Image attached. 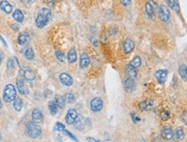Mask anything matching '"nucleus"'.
<instances>
[{
    "label": "nucleus",
    "mask_w": 187,
    "mask_h": 142,
    "mask_svg": "<svg viewBox=\"0 0 187 142\" xmlns=\"http://www.w3.org/2000/svg\"><path fill=\"white\" fill-rule=\"evenodd\" d=\"M85 125H86V120H85V118L82 115L78 116L77 119L74 122V127H75V128H77L78 130L82 131L85 127Z\"/></svg>",
    "instance_id": "8"
},
{
    "label": "nucleus",
    "mask_w": 187,
    "mask_h": 142,
    "mask_svg": "<svg viewBox=\"0 0 187 142\" xmlns=\"http://www.w3.org/2000/svg\"><path fill=\"white\" fill-rule=\"evenodd\" d=\"M13 107L15 110H16L17 112L21 111V109L23 108V101L20 98H16L14 100V103H13Z\"/></svg>",
    "instance_id": "27"
},
{
    "label": "nucleus",
    "mask_w": 187,
    "mask_h": 142,
    "mask_svg": "<svg viewBox=\"0 0 187 142\" xmlns=\"http://www.w3.org/2000/svg\"><path fill=\"white\" fill-rule=\"evenodd\" d=\"M0 40L2 41V42L4 43V45L5 47H7V44H6V42H5V41H4V39H3V38L1 37V36H0Z\"/></svg>",
    "instance_id": "41"
},
{
    "label": "nucleus",
    "mask_w": 187,
    "mask_h": 142,
    "mask_svg": "<svg viewBox=\"0 0 187 142\" xmlns=\"http://www.w3.org/2000/svg\"><path fill=\"white\" fill-rule=\"evenodd\" d=\"M153 101L151 100H145V101H142V102H140V104H139V107H140V109H141V110H144V111H147V110H149L150 109H152V107H153Z\"/></svg>",
    "instance_id": "17"
},
{
    "label": "nucleus",
    "mask_w": 187,
    "mask_h": 142,
    "mask_svg": "<svg viewBox=\"0 0 187 142\" xmlns=\"http://www.w3.org/2000/svg\"><path fill=\"white\" fill-rule=\"evenodd\" d=\"M90 64V58L89 56L86 54V53H82L81 56H80V65L82 69L83 68H85L89 66Z\"/></svg>",
    "instance_id": "21"
},
{
    "label": "nucleus",
    "mask_w": 187,
    "mask_h": 142,
    "mask_svg": "<svg viewBox=\"0 0 187 142\" xmlns=\"http://www.w3.org/2000/svg\"><path fill=\"white\" fill-rule=\"evenodd\" d=\"M175 135L177 136V138H179V140H183L184 137H185V133H184L183 127H177L176 130H175Z\"/></svg>",
    "instance_id": "32"
},
{
    "label": "nucleus",
    "mask_w": 187,
    "mask_h": 142,
    "mask_svg": "<svg viewBox=\"0 0 187 142\" xmlns=\"http://www.w3.org/2000/svg\"><path fill=\"white\" fill-rule=\"evenodd\" d=\"M15 67V62H14V59L12 58L8 59L7 60V68L9 70H13Z\"/></svg>",
    "instance_id": "35"
},
{
    "label": "nucleus",
    "mask_w": 187,
    "mask_h": 142,
    "mask_svg": "<svg viewBox=\"0 0 187 142\" xmlns=\"http://www.w3.org/2000/svg\"><path fill=\"white\" fill-rule=\"evenodd\" d=\"M54 103L56 104V106L59 107L60 109H64L65 108V101L63 99V97L60 95H56L55 98H54Z\"/></svg>",
    "instance_id": "24"
},
{
    "label": "nucleus",
    "mask_w": 187,
    "mask_h": 142,
    "mask_svg": "<svg viewBox=\"0 0 187 142\" xmlns=\"http://www.w3.org/2000/svg\"><path fill=\"white\" fill-rule=\"evenodd\" d=\"M141 65V59L140 58L139 56L135 57V58L131 60V62H130V66H132V67H135V68L140 67Z\"/></svg>",
    "instance_id": "30"
},
{
    "label": "nucleus",
    "mask_w": 187,
    "mask_h": 142,
    "mask_svg": "<svg viewBox=\"0 0 187 142\" xmlns=\"http://www.w3.org/2000/svg\"><path fill=\"white\" fill-rule=\"evenodd\" d=\"M51 18L52 12L49 8L41 9L35 18V25L39 29H42L50 22Z\"/></svg>",
    "instance_id": "1"
},
{
    "label": "nucleus",
    "mask_w": 187,
    "mask_h": 142,
    "mask_svg": "<svg viewBox=\"0 0 187 142\" xmlns=\"http://www.w3.org/2000/svg\"><path fill=\"white\" fill-rule=\"evenodd\" d=\"M134 48H135V43L131 39L128 38L123 43V51H124V53H131L132 51L134 50Z\"/></svg>",
    "instance_id": "14"
},
{
    "label": "nucleus",
    "mask_w": 187,
    "mask_h": 142,
    "mask_svg": "<svg viewBox=\"0 0 187 142\" xmlns=\"http://www.w3.org/2000/svg\"><path fill=\"white\" fill-rule=\"evenodd\" d=\"M0 8L2 10H4L5 13H7V14H10V13H11V11H12V5L7 2V1H1L0 2Z\"/></svg>",
    "instance_id": "18"
},
{
    "label": "nucleus",
    "mask_w": 187,
    "mask_h": 142,
    "mask_svg": "<svg viewBox=\"0 0 187 142\" xmlns=\"http://www.w3.org/2000/svg\"><path fill=\"white\" fill-rule=\"evenodd\" d=\"M67 60L69 63H74L77 60V53H76V50L74 48H72L71 50L68 52L67 54Z\"/></svg>",
    "instance_id": "23"
},
{
    "label": "nucleus",
    "mask_w": 187,
    "mask_h": 142,
    "mask_svg": "<svg viewBox=\"0 0 187 142\" xmlns=\"http://www.w3.org/2000/svg\"><path fill=\"white\" fill-rule=\"evenodd\" d=\"M3 59H4V53L0 51V65H1V63L3 61Z\"/></svg>",
    "instance_id": "40"
},
{
    "label": "nucleus",
    "mask_w": 187,
    "mask_h": 142,
    "mask_svg": "<svg viewBox=\"0 0 187 142\" xmlns=\"http://www.w3.org/2000/svg\"><path fill=\"white\" fill-rule=\"evenodd\" d=\"M103 106H104V102L100 97H95L90 102V107L93 112H99L103 109Z\"/></svg>",
    "instance_id": "4"
},
{
    "label": "nucleus",
    "mask_w": 187,
    "mask_h": 142,
    "mask_svg": "<svg viewBox=\"0 0 187 142\" xmlns=\"http://www.w3.org/2000/svg\"><path fill=\"white\" fill-rule=\"evenodd\" d=\"M2 140V135H1V134H0V141Z\"/></svg>",
    "instance_id": "43"
},
{
    "label": "nucleus",
    "mask_w": 187,
    "mask_h": 142,
    "mask_svg": "<svg viewBox=\"0 0 187 142\" xmlns=\"http://www.w3.org/2000/svg\"><path fill=\"white\" fill-rule=\"evenodd\" d=\"M179 75L181 76V78L186 82L187 74H186V65H180L179 67Z\"/></svg>",
    "instance_id": "25"
},
{
    "label": "nucleus",
    "mask_w": 187,
    "mask_h": 142,
    "mask_svg": "<svg viewBox=\"0 0 187 142\" xmlns=\"http://www.w3.org/2000/svg\"><path fill=\"white\" fill-rule=\"evenodd\" d=\"M63 132H64V133H65V134H66V135H68V136H69V137H70V138H71L72 140H73V141H78V140L76 139V137H75V136H74L73 134H71L70 132H68V131H67L66 129H65V130H64Z\"/></svg>",
    "instance_id": "37"
},
{
    "label": "nucleus",
    "mask_w": 187,
    "mask_h": 142,
    "mask_svg": "<svg viewBox=\"0 0 187 142\" xmlns=\"http://www.w3.org/2000/svg\"><path fill=\"white\" fill-rule=\"evenodd\" d=\"M12 16H13V18L18 23H23L24 20V15L23 11L19 9H16V10L13 12Z\"/></svg>",
    "instance_id": "19"
},
{
    "label": "nucleus",
    "mask_w": 187,
    "mask_h": 142,
    "mask_svg": "<svg viewBox=\"0 0 187 142\" xmlns=\"http://www.w3.org/2000/svg\"><path fill=\"white\" fill-rule=\"evenodd\" d=\"M125 73L128 77V78H132V79H135L137 76V72H136V69L135 67H133L132 66H127L126 69H125Z\"/></svg>",
    "instance_id": "16"
},
{
    "label": "nucleus",
    "mask_w": 187,
    "mask_h": 142,
    "mask_svg": "<svg viewBox=\"0 0 187 142\" xmlns=\"http://www.w3.org/2000/svg\"><path fill=\"white\" fill-rule=\"evenodd\" d=\"M26 132H27L28 135L33 139H36V138L41 137V134H42L41 127L37 125L36 123L33 122H29L27 123Z\"/></svg>",
    "instance_id": "2"
},
{
    "label": "nucleus",
    "mask_w": 187,
    "mask_h": 142,
    "mask_svg": "<svg viewBox=\"0 0 187 142\" xmlns=\"http://www.w3.org/2000/svg\"><path fill=\"white\" fill-rule=\"evenodd\" d=\"M86 141L88 142H102L101 141H97V140H95V139H93V138H91V137L86 138Z\"/></svg>",
    "instance_id": "38"
},
{
    "label": "nucleus",
    "mask_w": 187,
    "mask_h": 142,
    "mask_svg": "<svg viewBox=\"0 0 187 142\" xmlns=\"http://www.w3.org/2000/svg\"><path fill=\"white\" fill-rule=\"evenodd\" d=\"M0 108H2V102H1V99H0Z\"/></svg>",
    "instance_id": "42"
},
{
    "label": "nucleus",
    "mask_w": 187,
    "mask_h": 142,
    "mask_svg": "<svg viewBox=\"0 0 187 142\" xmlns=\"http://www.w3.org/2000/svg\"><path fill=\"white\" fill-rule=\"evenodd\" d=\"M162 137L166 140H172L173 136V132L171 127H164L161 131Z\"/></svg>",
    "instance_id": "20"
},
{
    "label": "nucleus",
    "mask_w": 187,
    "mask_h": 142,
    "mask_svg": "<svg viewBox=\"0 0 187 142\" xmlns=\"http://www.w3.org/2000/svg\"><path fill=\"white\" fill-rule=\"evenodd\" d=\"M145 10L148 17H150L151 19H155V8L152 6V4L149 2H147L145 5Z\"/></svg>",
    "instance_id": "22"
},
{
    "label": "nucleus",
    "mask_w": 187,
    "mask_h": 142,
    "mask_svg": "<svg viewBox=\"0 0 187 142\" xmlns=\"http://www.w3.org/2000/svg\"><path fill=\"white\" fill-rule=\"evenodd\" d=\"M168 4L173 10H175L176 12H179L180 11V8H179V2L177 1H168Z\"/></svg>",
    "instance_id": "31"
},
{
    "label": "nucleus",
    "mask_w": 187,
    "mask_h": 142,
    "mask_svg": "<svg viewBox=\"0 0 187 142\" xmlns=\"http://www.w3.org/2000/svg\"><path fill=\"white\" fill-rule=\"evenodd\" d=\"M79 116V114H78V112L75 110L74 109H70L68 111H67V113H66V123L67 124H69V125H72L74 123V122H75V120L77 119V117Z\"/></svg>",
    "instance_id": "6"
},
{
    "label": "nucleus",
    "mask_w": 187,
    "mask_h": 142,
    "mask_svg": "<svg viewBox=\"0 0 187 142\" xmlns=\"http://www.w3.org/2000/svg\"><path fill=\"white\" fill-rule=\"evenodd\" d=\"M18 43L22 46H26L29 43V34L27 32H22L17 38Z\"/></svg>",
    "instance_id": "13"
},
{
    "label": "nucleus",
    "mask_w": 187,
    "mask_h": 142,
    "mask_svg": "<svg viewBox=\"0 0 187 142\" xmlns=\"http://www.w3.org/2000/svg\"><path fill=\"white\" fill-rule=\"evenodd\" d=\"M62 97L65 101V102H66L68 103H73V102L75 101V97H74L73 93H66Z\"/></svg>",
    "instance_id": "28"
},
{
    "label": "nucleus",
    "mask_w": 187,
    "mask_h": 142,
    "mask_svg": "<svg viewBox=\"0 0 187 142\" xmlns=\"http://www.w3.org/2000/svg\"><path fill=\"white\" fill-rule=\"evenodd\" d=\"M123 87L125 91L128 92H132L135 89V82L132 78H126L123 81Z\"/></svg>",
    "instance_id": "10"
},
{
    "label": "nucleus",
    "mask_w": 187,
    "mask_h": 142,
    "mask_svg": "<svg viewBox=\"0 0 187 142\" xmlns=\"http://www.w3.org/2000/svg\"><path fill=\"white\" fill-rule=\"evenodd\" d=\"M24 56L25 58L29 60H31L35 57V53H34V51L31 48H26L24 51Z\"/></svg>",
    "instance_id": "29"
},
{
    "label": "nucleus",
    "mask_w": 187,
    "mask_h": 142,
    "mask_svg": "<svg viewBox=\"0 0 187 142\" xmlns=\"http://www.w3.org/2000/svg\"><path fill=\"white\" fill-rule=\"evenodd\" d=\"M21 73L23 77L28 81H33L35 78V75L32 70L29 67H24L21 70Z\"/></svg>",
    "instance_id": "7"
},
{
    "label": "nucleus",
    "mask_w": 187,
    "mask_h": 142,
    "mask_svg": "<svg viewBox=\"0 0 187 142\" xmlns=\"http://www.w3.org/2000/svg\"><path fill=\"white\" fill-rule=\"evenodd\" d=\"M32 120L33 122L35 123H40L42 122L43 120V115L41 113V111L39 109L35 108V109H33L32 111Z\"/></svg>",
    "instance_id": "12"
},
{
    "label": "nucleus",
    "mask_w": 187,
    "mask_h": 142,
    "mask_svg": "<svg viewBox=\"0 0 187 142\" xmlns=\"http://www.w3.org/2000/svg\"><path fill=\"white\" fill-rule=\"evenodd\" d=\"M55 56H56V58H57L60 62H64V61H65L66 59L65 54H64L60 50L55 51Z\"/></svg>",
    "instance_id": "33"
},
{
    "label": "nucleus",
    "mask_w": 187,
    "mask_h": 142,
    "mask_svg": "<svg viewBox=\"0 0 187 142\" xmlns=\"http://www.w3.org/2000/svg\"><path fill=\"white\" fill-rule=\"evenodd\" d=\"M16 98V90L13 84H7L3 91V99L5 102H10Z\"/></svg>",
    "instance_id": "3"
},
{
    "label": "nucleus",
    "mask_w": 187,
    "mask_h": 142,
    "mask_svg": "<svg viewBox=\"0 0 187 142\" xmlns=\"http://www.w3.org/2000/svg\"><path fill=\"white\" fill-rule=\"evenodd\" d=\"M167 74H168V72L166 69H161V70H158L155 72V76L156 79L160 83H165L166 80V78H167Z\"/></svg>",
    "instance_id": "9"
},
{
    "label": "nucleus",
    "mask_w": 187,
    "mask_h": 142,
    "mask_svg": "<svg viewBox=\"0 0 187 142\" xmlns=\"http://www.w3.org/2000/svg\"><path fill=\"white\" fill-rule=\"evenodd\" d=\"M130 1H121V4H122L124 6H127V5H129V4H130Z\"/></svg>",
    "instance_id": "39"
},
{
    "label": "nucleus",
    "mask_w": 187,
    "mask_h": 142,
    "mask_svg": "<svg viewBox=\"0 0 187 142\" xmlns=\"http://www.w3.org/2000/svg\"><path fill=\"white\" fill-rule=\"evenodd\" d=\"M160 117L163 121H166L170 118V114L167 110H163L162 112L160 113Z\"/></svg>",
    "instance_id": "34"
},
{
    "label": "nucleus",
    "mask_w": 187,
    "mask_h": 142,
    "mask_svg": "<svg viewBox=\"0 0 187 142\" xmlns=\"http://www.w3.org/2000/svg\"><path fill=\"white\" fill-rule=\"evenodd\" d=\"M60 80L66 86H71L73 84V78L70 74L66 73V72H63L60 75Z\"/></svg>",
    "instance_id": "11"
},
{
    "label": "nucleus",
    "mask_w": 187,
    "mask_h": 142,
    "mask_svg": "<svg viewBox=\"0 0 187 142\" xmlns=\"http://www.w3.org/2000/svg\"><path fill=\"white\" fill-rule=\"evenodd\" d=\"M16 87H17L18 91L20 92L22 95H27L29 93V90L27 89L24 82L22 79H20V78L16 79Z\"/></svg>",
    "instance_id": "15"
},
{
    "label": "nucleus",
    "mask_w": 187,
    "mask_h": 142,
    "mask_svg": "<svg viewBox=\"0 0 187 142\" xmlns=\"http://www.w3.org/2000/svg\"><path fill=\"white\" fill-rule=\"evenodd\" d=\"M159 16L163 22H168L170 18V11L165 4H161L159 8Z\"/></svg>",
    "instance_id": "5"
},
{
    "label": "nucleus",
    "mask_w": 187,
    "mask_h": 142,
    "mask_svg": "<svg viewBox=\"0 0 187 142\" xmlns=\"http://www.w3.org/2000/svg\"><path fill=\"white\" fill-rule=\"evenodd\" d=\"M49 111H50V113H51V115L54 116V115L57 114L58 112L57 106H56V104L54 103V101H49Z\"/></svg>",
    "instance_id": "26"
},
{
    "label": "nucleus",
    "mask_w": 187,
    "mask_h": 142,
    "mask_svg": "<svg viewBox=\"0 0 187 142\" xmlns=\"http://www.w3.org/2000/svg\"><path fill=\"white\" fill-rule=\"evenodd\" d=\"M55 129L58 130V131L63 132V131L66 129L65 126L63 125L62 123H60V122H57V123H56V126H55Z\"/></svg>",
    "instance_id": "36"
}]
</instances>
